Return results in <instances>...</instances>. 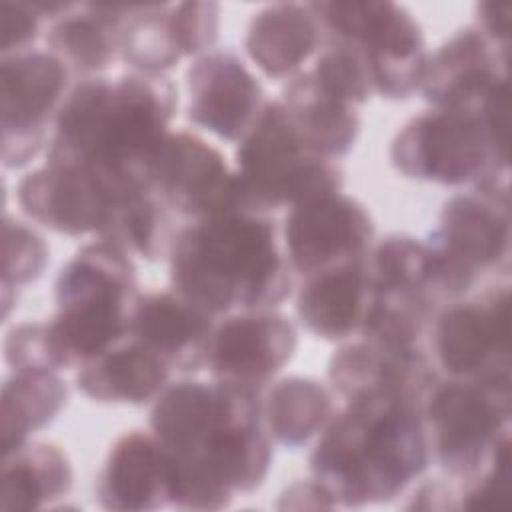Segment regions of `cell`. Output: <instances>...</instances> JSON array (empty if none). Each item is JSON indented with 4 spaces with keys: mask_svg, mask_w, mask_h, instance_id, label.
<instances>
[{
    "mask_svg": "<svg viewBox=\"0 0 512 512\" xmlns=\"http://www.w3.org/2000/svg\"><path fill=\"white\" fill-rule=\"evenodd\" d=\"M150 432L172 456L176 508H226L260 488L272 464L260 394L216 380L168 384L154 400Z\"/></svg>",
    "mask_w": 512,
    "mask_h": 512,
    "instance_id": "1",
    "label": "cell"
},
{
    "mask_svg": "<svg viewBox=\"0 0 512 512\" xmlns=\"http://www.w3.org/2000/svg\"><path fill=\"white\" fill-rule=\"evenodd\" d=\"M176 108L178 90L164 74L84 78L56 114L46 162L88 170L114 200L150 188V166Z\"/></svg>",
    "mask_w": 512,
    "mask_h": 512,
    "instance_id": "2",
    "label": "cell"
},
{
    "mask_svg": "<svg viewBox=\"0 0 512 512\" xmlns=\"http://www.w3.org/2000/svg\"><path fill=\"white\" fill-rule=\"evenodd\" d=\"M168 258L172 290L214 318L274 308L292 292V268L270 214L234 208L190 220Z\"/></svg>",
    "mask_w": 512,
    "mask_h": 512,
    "instance_id": "3",
    "label": "cell"
},
{
    "mask_svg": "<svg viewBox=\"0 0 512 512\" xmlns=\"http://www.w3.org/2000/svg\"><path fill=\"white\" fill-rule=\"evenodd\" d=\"M430 458L422 408L362 396L346 402L320 432L310 472L336 506L360 508L400 496Z\"/></svg>",
    "mask_w": 512,
    "mask_h": 512,
    "instance_id": "4",
    "label": "cell"
},
{
    "mask_svg": "<svg viewBox=\"0 0 512 512\" xmlns=\"http://www.w3.org/2000/svg\"><path fill=\"white\" fill-rule=\"evenodd\" d=\"M140 294L128 252L100 238L84 244L54 284L46 336L56 370L80 368L126 338Z\"/></svg>",
    "mask_w": 512,
    "mask_h": 512,
    "instance_id": "5",
    "label": "cell"
},
{
    "mask_svg": "<svg viewBox=\"0 0 512 512\" xmlns=\"http://www.w3.org/2000/svg\"><path fill=\"white\" fill-rule=\"evenodd\" d=\"M236 166L244 206L262 214L338 192L344 182L336 160L304 146L280 100L264 104L238 144Z\"/></svg>",
    "mask_w": 512,
    "mask_h": 512,
    "instance_id": "6",
    "label": "cell"
},
{
    "mask_svg": "<svg viewBox=\"0 0 512 512\" xmlns=\"http://www.w3.org/2000/svg\"><path fill=\"white\" fill-rule=\"evenodd\" d=\"M406 178L444 186L508 182V146L494 138L480 108H430L412 116L390 144Z\"/></svg>",
    "mask_w": 512,
    "mask_h": 512,
    "instance_id": "7",
    "label": "cell"
},
{
    "mask_svg": "<svg viewBox=\"0 0 512 512\" xmlns=\"http://www.w3.org/2000/svg\"><path fill=\"white\" fill-rule=\"evenodd\" d=\"M424 244L438 302L458 300L470 292L484 272L508 262V182L480 184L448 198L440 210L438 226Z\"/></svg>",
    "mask_w": 512,
    "mask_h": 512,
    "instance_id": "8",
    "label": "cell"
},
{
    "mask_svg": "<svg viewBox=\"0 0 512 512\" xmlns=\"http://www.w3.org/2000/svg\"><path fill=\"white\" fill-rule=\"evenodd\" d=\"M510 378L438 380L422 406L430 456L452 480H472L510 438Z\"/></svg>",
    "mask_w": 512,
    "mask_h": 512,
    "instance_id": "9",
    "label": "cell"
},
{
    "mask_svg": "<svg viewBox=\"0 0 512 512\" xmlns=\"http://www.w3.org/2000/svg\"><path fill=\"white\" fill-rule=\"evenodd\" d=\"M324 38L354 44L370 70L374 94L406 100L420 90L428 62L418 20L396 2H310Z\"/></svg>",
    "mask_w": 512,
    "mask_h": 512,
    "instance_id": "10",
    "label": "cell"
},
{
    "mask_svg": "<svg viewBox=\"0 0 512 512\" xmlns=\"http://www.w3.org/2000/svg\"><path fill=\"white\" fill-rule=\"evenodd\" d=\"M68 66L50 50L2 56V164L22 168L50 142L48 130L66 98Z\"/></svg>",
    "mask_w": 512,
    "mask_h": 512,
    "instance_id": "11",
    "label": "cell"
},
{
    "mask_svg": "<svg viewBox=\"0 0 512 512\" xmlns=\"http://www.w3.org/2000/svg\"><path fill=\"white\" fill-rule=\"evenodd\" d=\"M510 286H490L432 318L430 344L450 378H510Z\"/></svg>",
    "mask_w": 512,
    "mask_h": 512,
    "instance_id": "12",
    "label": "cell"
},
{
    "mask_svg": "<svg viewBox=\"0 0 512 512\" xmlns=\"http://www.w3.org/2000/svg\"><path fill=\"white\" fill-rule=\"evenodd\" d=\"M148 186L174 214L190 220L246 208L236 172L222 152L186 130L166 136L150 166Z\"/></svg>",
    "mask_w": 512,
    "mask_h": 512,
    "instance_id": "13",
    "label": "cell"
},
{
    "mask_svg": "<svg viewBox=\"0 0 512 512\" xmlns=\"http://www.w3.org/2000/svg\"><path fill=\"white\" fill-rule=\"evenodd\" d=\"M282 246L302 278L366 258L374 222L364 204L342 190L288 208Z\"/></svg>",
    "mask_w": 512,
    "mask_h": 512,
    "instance_id": "14",
    "label": "cell"
},
{
    "mask_svg": "<svg viewBox=\"0 0 512 512\" xmlns=\"http://www.w3.org/2000/svg\"><path fill=\"white\" fill-rule=\"evenodd\" d=\"M298 332L288 316L274 308L226 314L216 322L206 368L216 382L262 394L292 360Z\"/></svg>",
    "mask_w": 512,
    "mask_h": 512,
    "instance_id": "15",
    "label": "cell"
},
{
    "mask_svg": "<svg viewBox=\"0 0 512 512\" xmlns=\"http://www.w3.org/2000/svg\"><path fill=\"white\" fill-rule=\"evenodd\" d=\"M330 390L344 402L390 396L424 406L440 380L424 348H402L360 336L342 344L328 362Z\"/></svg>",
    "mask_w": 512,
    "mask_h": 512,
    "instance_id": "16",
    "label": "cell"
},
{
    "mask_svg": "<svg viewBox=\"0 0 512 512\" xmlns=\"http://www.w3.org/2000/svg\"><path fill=\"white\" fill-rule=\"evenodd\" d=\"M188 118L228 142H240L264 108V90L230 50L198 56L186 72Z\"/></svg>",
    "mask_w": 512,
    "mask_h": 512,
    "instance_id": "17",
    "label": "cell"
},
{
    "mask_svg": "<svg viewBox=\"0 0 512 512\" xmlns=\"http://www.w3.org/2000/svg\"><path fill=\"white\" fill-rule=\"evenodd\" d=\"M508 82V46L476 24L454 32L428 56L420 90L432 108H480L494 88Z\"/></svg>",
    "mask_w": 512,
    "mask_h": 512,
    "instance_id": "18",
    "label": "cell"
},
{
    "mask_svg": "<svg viewBox=\"0 0 512 512\" xmlns=\"http://www.w3.org/2000/svg\"><path fill=\"white\" fill-rule=\"evenodd\" d=\"M16 198L28 218L66 236L100 234L116 202L88 170L52 162L28 172Z\"/></svg>",
    "mask_w": 512,
    "mask_h": 512,
    "instance_id": "19",
    "label": "cell"
},
{
    "mask_svg": "<svg viewBox=\"0 0 512 512\" xmlns=\"http://www.w3.org/2000/svg\"><path fill=\"white\" fill-rule=\"evenodd\" d=\"M96 500L106 510L128 512L172 506L174 464L170 452L152 432L122 434L98 472Z\"/></svg>",
    "mask_w": 512,
    "mask_h": 512,
    "instance_id": "20",
    "label": "cell"
},
{
    "mask_svg": "<svg viewBox=\"0 0 512 512\" xmlns=\"http://www.w3.org/2000/svg\"><path fill=\"white\" fill-rule=\"evenodd\" d=\"M216 318L176 290L144 292L130 320V336L158 354L172 372L206 368Z\"/></svg>",
    "mask_w": 512,
    "mask_h": 512,
    "instance_id": "21",
    "label": "cell"
},
{
    "mask_svg": "<svg viewBox=\"0 0 512 512\" xmlns=\"http://www.w3.org/2000/svg\"><path fill=\"white\" fill-rule=\"evenodd\" d=\"M376 300L366 258L306 276L296 314L304 328L322 340H346L360 334Z\"/></svg>",
    "mask_w": 512,
    "mask_h": 512,
    "instance_id": "22",
    "label": "cell"
},
{
    "mask_svg": "<svg viewBox=\"0 0 512 512\" xmlns=\"http://www.w3.org/2000/svg\"><path fill=\"white\" fill-rule=\"evenodd\" d=\"M322 42L324 32L314 10L298 2H274L260 8L244 38L250 60L274 80L300 74Z\"/></svg>",
    "mask_w": 512,
    "mask_h": 512,
    "instance_id": "23",
    "label": "cell"
},
{
    "mask_svg": "<svg viewBox=\"0 0 512 512\" xmlns=\"http://www.w3.org/2000/svg\"><path fill=\"white\" fill-rule=\"evenodd\" d=\"M172 368L130 334L78 368V390L102 404H146L168 386Z\"/></svg>",
    "mask_w": 512,
    "mask_h": 512,
    "instance_id": "24",
    "label": "cell"
},
{
    "mask_svg": "<svg viewBox=\"0 0 512 512\" xmlns=\"http://www.w3.org/2000/svg\"><path fill=\"white\" fill-rule=\"evenodd\" d=\"M136 4H70L52 20L46 42L70 72L98 74L118 56L124 24Z\"/></svg>",
    "mask_w": 512,
    "mask_h": 512,
    "instance_id": "25",
    "label": "cell"
},
{
    "mask_svg": "<svg viewBox=\"0 0 512 512\" xmlns=\"http://www.w3.org/2000/svg\"><path fill=\"white\" fill-rule=\"evenodd\" d=\"M280 104L312 154L338 160L354 148L360 134L356 106L326 90L310 70L290 78Z\"/></svg>",
    "mask_w": 512,
    "mask_h": 512,
    "instance_id": "26",
    "label": "cell"
},
{
    "mask_svg": "<svg viewBox=\"0 0 512 512\" xmlns=\"http://www.w3.org/2000/svg\"><path fill=\"white\" fill-rule=\"evenodd\" d=\"M72 480V464L60 446L28 440L4 454L0 510L52 508L68 496Z\"/></svg>",
    "mask_w": 512,
    "mask_h": 512,
    "instance_id": "27",
    "label": "cell"
},
{
    "mask_svg": "<svg viewBox=\"0 0 512 512\" xmlns=\"http://www.w3.org/2000/svg\"><path fill=\"white\" fill-rule=\"evenodd\" d=\"M334 414V392L306 376H286L274 382L262 398V416L270 438L288 448L308 444Z\"/></svg>",
    "mask_w": 512,
    "mask_h": 512,
    "instance_id": "28",
    "label": "cell"
},
{
    "mask_svg": "<svg viewBox=\"0 0 512 512\" xmlns=\"http://www.w3.org/2000/svg\"><path fill=\"white\" fill-rule=\"evenodd\" d=\"M66 382L58 370H14L2 384V450L4 454L30 440L64 408Z\"/></svg>",
    "mask_w": 512,
    "mask_h": 512,
    "instance_id": "29",
    "label": "cell"
},
{
    "mask_svg": "<svg viewBox=\"0 0 512 512\" xmlns=\"http://www.w3.org/2000/svg\"><path fill=\"white\" fill-rule=\"evenodd\" d=\"M176 232L174 212L150 188H142L112 204L98 238L154 262L170 254Z\"/></svg>",
    "mask_w": 512,
    "mask_h": 512,
    "instance_id": "30",
    "label": "cell"
},
{
    "mask_svg": "<svg viewBox=\"0 0 512 512\" xmlns=\"http://www.w3.org/2000/svg\"><path fill=\"white\" fill-rule=\"evenodd\" d=\"M366 268L376 294H408L438 304L430 282V258L422 240L410 234H388L366 254Z\"/></svg>",
    "mask_w": 512,
    "mask_h": 512,
    "instance_id": "31",
    "label": "cell"
},
{
    "mask_svg": "<svg viewBox=\"0 0 512 512\" xmlns=\"http://www.w3.org/2000/svg\"><path fill=\"white\" fill-rule=\"evenodd\" d=\"M120 58L142 74H164L184 56L170 18V4H136L124 24Z\"/></svg>",
    "mask_w": 512,
    "mask_h": 512,
    "instance_id": "32",
    "label": "cell"
},
{
    "mask_svg": "<svg viewBox=\"0 0 512 512\" xmlns=\"http://www.w3.org/2000/svg\"><path fill=\"white\" fill-rule=\"evenodd\" d=\"M310 72L326 90L354 106L364 104L374 94L362 52L346 40L324 38L322 52Z\"/></svg>",
    "mask_w": 512,
    "mask_h": 512,
    "instance_id": "33",
    "label": "cell"
},
{
    "mask_svg": "<svg viewBox=\"0 0 512 512\" xmlns=\"http://www.w3.org/2000/svg\"><path fill=\"white\" fill-rule=\"evenodd\" d=\"M46 240L28 224L4 216V268L2 286L18 288L38 280L48 264Z\"/></svg>",
    "mask_w": 512,
    "mask_h": 512,
    "instance_id": "34",
    "label": "cell"
},
{
    "mask_svg": "<svg viewBox=\"0 0 512 512\" xmlns=\"http://www.w3.org/2000/svg\"><path fill=\"white\" fill-rule=\"evenodd\" d=\"M70 8V2H24L0 0V48L2 56L30 50L46 18L56 20Z\"/></svg>",
    "mask_w": 512,
    "mask_h": 512,
    "instance_id": "35",
    "label": "cell"
},
{
    "mask_svg": "<svg viewBox=\"0 0 512 512\" xmlns=\"http://www.w3.org/2000/svg\"><path fill=\"white\" fill-rule=\"evenodd\" d=\"M170 18L182 56L198 58L210 52L220 28V6L216 2L170 4Z\"/></svg>",
    "mask_w": 512,
    "mask_h": 512,
    "instance_id": "36",
    "label": "cell"
},
{
    "mask_svg": "<svg viewBox=\"0 0 512 512\" xmlns=\"http://www.w3.org/2000/svg\"><path fill=\"white\" fill-rule=\"evenodd\" d=\"M510 438L504 440L490 464L472 480L464 484L460 492V508L472 510H496L510 506L512 482H510Z\"/></svg>",
    "mask_w": 512,
    "mask_h": 512,
    "instance_id": "37",
    "label": "cell"
},
{
    "mask_svg": "<svg viewBox=\"0 0 512 512\" xmlns=\"http://www.w3.org/2000/svg\"><path fill=\"white\" fill-rule=\"evenodd\" d=\"M4 358L12 370H56L44 322H24L8 330Z\"/></svg>",
    "mask_w": 512,
    "mask_h": 512,
    "instance_id": "38",
    "label": "cell"
},
{
    "mask_svg": "<svg viewBox=\"0 0 512 512\" xmlns=\"http://www.w3.org/2000/svg\"><path fill=\"white\" fill-rule=\"evenodd\" d=\"M478 28L494 42L510 46V2H480L476 6Z\"/></svg>",
    "mask_w": 512,
    "mask_h": 512,
    "instance_id": "39",
    "label": "cell"
},
{
    "mask_svg": "<svg viewBox=\"0 0 512 512\" xmlns=\"http://www.w3.org/2000/svg\"><path fill=\"white\" fill-rule=\"evenodd\" d=\"M278 508H336L330 494L314 480H298L280 494Z\"/></svg>",
    "mask_w": 512,
    "mask_h": 512,
    "instance_id": "40",
    "label": "cell"
}]
</instances>
